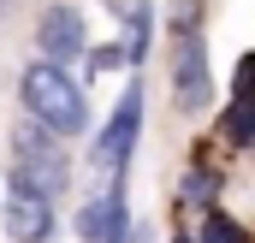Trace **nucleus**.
Listing matches in <instances>:
<instances>
[{"mask_svg": "<svg viewBox=\"0 0 255 243\" xmlns=\"http://www.w3.org/2000/svg\"><path fill=\"white\" fill-rule=\"evenodd\" d=\"M101 6H119V12H125V6H130V0H101Z\"/></svg>", "mask_w": 255, "mask_h": 243, "instance_id": "ddd939ff", "label": "nucleus"}, {"mask_svg": "<svg viewBox=\"0 0 255 243\" xmlns=\"http://www.w3.org/2000/svg\"><path fill=\"white\" fill-rule=\"evenodd\" d=\"M220 190H226V172H220V166H208V160H196L190 172L178 178V202H184V208H208V214H214Z\"/></svg>", "mask_w": 255, "mask_h": 243, "instance_id": "1a4fd4ad", "label": "nucleus"}, {"mask_svg": "<svg viewBox=\"0 0 255 243\" xmlns=\"http://www.w3.org/2000/svg\"><path fill=\"white\" fill-rule=\"evenodd\" d=\"M6 238L12 243H48L60 232V214H54V196L42 184H30L24 172H6Z\"/></svg>", "mask_w": 255, "mask_h": 243, "instance_id": "39448f33", "label": "nucleus"}, {"mask_svg": "<svg viewBox=\"0 0 255 243\" xmlns=\"http://www.w3.org/2000/svg\"><path fill=\"white\" fill-rule=\"evenodd\" d=\"M196 243H250V232H244V226H238L232 214H220V208H214V214L202 220V232H196Z\"/></svg>", "mask_w": 255, "mask_h": 243, "instance_id": "9b49d317", "label": "nucleus"}, {"mask_svg": "<svg viewBox=\"0 0 255 243\" xmlns=\"http://www.w3.org/2000/svg\"><path fill=\"white\" fill-rule=\"evenodd\" d=\"M172 101L178 113H208L214 107V71H208V30L184 18L172 30Z\"/></svg>", "mask_w": 255, "mask_h": 243, "instance_id": "7ed1b4c3", "label": "nucleus"}, {"mask_svg": "<svg viewBox=\"0 0 255 243\" xmlns=\"http://www.w3.org/2000/svg\"><path fill=\"white\" fill-rule=\"evenodd\" d=\"M148 42H154V0H130L125 6V54H130V65L148 60Z\"/></svg>", "mask_w": 255, "mask_h": 243, "instance_id": "9d476101", "label": "nucleus"}, {"mask_svg": "<svg viewBox=\"0 0 255 243\" xmlns=\"http://www.w3.org/2000/svg\"><path fill=\"white\" fill-rule=\"evenodd\" d=\"M220 142L226 148H255V48L232 65V101L220 113Z\"/></svg>", "mask_w": 255, "mask_h": 243, "instance_id": "6e6552de", "label": "nucleus"}, {"mask_svg": "<svg viewBox=\"0 0 255 243\" xmlns=\"http://www.w3.org/2000/svg\"><path fill=\"white\" fill-rule=\"evenodd\" d=\"M18 101H24L30 119L42 124V130H54L60 142H71V136L89 130V89H83V77H71L65 65L30 60L18 71Z\"/></svg>", "mask_w": 255, "mask_h": 243, "instance_id": "f257e3e1", "label": "nucleus"}, {"mask_svg": "<svg viewBox=\"0 0 255 243\" xmlns=\"http://www.w3.org/2000/svg\"><path fill=\"white\" fill-rule=\"evenodd\" d=\"M136 136H142V77H130L125 95H119V107L107 113V124L89 136V160H95V172H107V178L119 184L130 172V160H136Z\"/></svg>", "mask_w": 255, "mask_h": 243, "instance_id": "f03ea898", "label": "nucleus"}, {"mask_svg": "<svg viewBox=\"0 0 255 243\" xmlns=\"http://www.w3.org/2000/svg\"><path fill=\"white\" fill-rule=\"evenodd\" d=\"M12 172H24L30 184H42L48 196H60L65 184H71V160H65V142L54 136V130H42L36 119L12 124Z\"/></svg>", "mask_w": 255, "mask_h": 243, "instance_id": "20e7f679", "label": "nucleus"}, {"mask_svg": "<svg viewBox=\"0 0 255 243\" xmlns=\"http://www.w3.org/2000/svg\"><path fill=\"white\" fill-rule=\"evenodd\" d=\"M172 243H196V238H190V232H178V238H172Z\"/></svg>", "mask_w": 255, "mask_h": 243, "instance_id": "4468645a", "label": "nucleus"}, {"mask_svg": "<svg viewBox=\"0 0 255 243\" xmlns=\"http://www.w3.org/2000/svg\"><path fill=\"white\" fill-rule=\"evenodd\" d=\"M89 30H83V12L77 6H65V0H54V6H42V18H36V60L48 65H71L89 60Z\"/></svg>", "mask_w": 255, "mask_h": 243, "instance_id": "423d86ee", "label": "nucleus"}, {"mask_svg": "<svg viewBox=\"0 0 255 243\" xmlns=\"http://www.w3.org/2000/svg\"><path fill=\"white\" fill-rule=\"evenodd\" d=\"M119 65H130L125 42H95V48H89V60H83V77H101V71H119Z\"/></svg>", "mask_w": 255, "mask_h": 243, "instance_id": "f8f14e48", "label": "nucleus"}, {"mask_svg": "<svg viewBox=\"0 0 255 243\" xmlns=\"http://www.w3.org/2000/svg\"><path fill=\"white\" fill-rule=\"evenodd\" d=\"M77 243H130V202H125V178L107 184L101 196H89L71 220Z\"/></svg>", "mask_w": 255, "mask_h": 243, "instance_id": "0eeeda50", "label": "nucleus"}]
</instances>
